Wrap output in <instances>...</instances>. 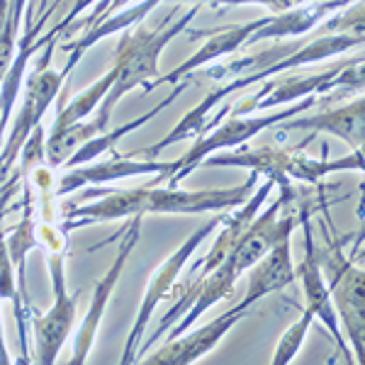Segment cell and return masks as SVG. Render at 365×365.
I'll return each mask as SVG.
<instances>
[{"label": "cell", "instance_id": "1", "mask_svg": "<svg viewBox=\"0 0 365 365\" xmlns=\"http://www.w3.org/2000/svg\"><path fill=\"white\" fill-rule=\"evenodd\" d=\"M195 13H197V8H192L182 20H175L173 25L166 22L163 29H156V32L139 29L137 34L122 39L120 49H117V63H115L117 78H115L113 88H110L108 98H105L100 117L110 120V113H113V108L120 103V98L125 96V93L132 91L134 86L144 83V81L151 78V76H156V61H158L161 49L168 44V39H173L175 34L192 20Z\"/></svg>", "mask_w": 365, "mask_h": 365}, {"label": "cell", "instance_id": "2", "mask_svg": "<svg viewBox=\"0 0 365 365\" xmlns=\"http://www.w3.org/2000/svg\"><path fill=\"white\" fill-rule=\"evenodd\" d=\"M317 253L336 314L344 322V331L356 351V363L365 365V270L356 268L351 258L344 256L341 244L339 249Z\"/></svg>", "mask_w": 365, "mask_h": 365}, {"label": "cell", "instance_id": "3", "mask_svg": "<svg viewBox=\"0 0 365 365\" xmlns=\"http://www.w3.org/2000/svg\"><path fill=\"white\" fill-rule=\"evenodd\" d=\"M225 217L227 215H217V217H212L210 222H205L202 227L195 229L190 237L182 241L178 249H175V253H170V258L163 263V266H158L154 278L149 280V287H146L144 299H141V307L137 312V319H134L132 331H129V336H127L125 353H122V363H137V351H139L141 336H144L146 324H149L154 309L158 307V302H161L163 297L173 292L175 282H178L180 273H182V266L190 261V256L197 251V246L202 244V241L207 239L217 227L225 225Z\"/></svg>", "mask_w": 365, "mask_h": 365}, {"label": "cell", "instance_id": "4", "mask_svg": "<svg viewBox=\"0 0 365 365\" xmlns=\"http://www.w3.org/2000/svg\"><path fill=\"white\" fill-rule=\"evenodd\" d=\"M54 304L42 317H34V341H37V363H56L63 341L68 339L76 322V295H68L66 275H63V253H51L49 258Z\"/></svg>", "mask_w": 365, "mask_h": 365}, {"label": "cell", "instance_id": "5", "mask_svg": "<svg viewBox=\"0 0 365 365\" xmlns=\"http://www.w3.org/2000/svg\"><path fill=\"white\" fill-rule=\"evenodd\" d=\"M139 232H141V215H134V220L129 222V227H125V237H122V244L117 249V256L113 261V266L105 270V275L98 280L96 290H93V299H91V307L86 312V319L81 324L78 334H76V346H73V356H71V363L78 365L86 363L88 353L93 349V341H96V334L100 329V322H103L105 307H108L110 297L115 292V285L120 282V275L125 273V266L129 261V253L134 251L139 241Z\"/></svg>", "mask_w": 365, "mask_h": 365}, {"label": "cell", "instance_id": "6", "mask_svg": "<svg viewBox=\"0 0 365 365\" xmlns=\"http://www.w3.org/2000/svg\"><path fill=\"white\" fill-rule=\"evenodd\" d=\"M68 71H71V66H66L63 73H54V71L49 68V56H46V61L39 63V68L34 71V76L29 78L22 113L17 117V125L13 129V134H10V141H8V146H5L3 156H0V180H5L8 170L13 168L17 151L25 146V141L29 139L32 129L39 125V120H42V115L46 113L51 100H54L56 91L61 88V81L66 78Z\"/></svg>", "mask_w": 365, "mask_h": 365}, {"label": "cell", "instance_id": "7", "mask_svg": "<svg viewBox=\"0 0 365 365\" xmlns=\"http://www.w3.org/2000/svg\"><path fill=\"white\" fill-rule=\"evenodd\" d=\"M299 220H302V229H304V258H302V263L297 266V278L302 280L304 299H307V307H304V309H309L312 314H314V319L327 324L329 334H331L334 341L339 344V351L344 353V361L346 363H356V356L351 353L349 344L341 339L339 314H336V307H334V299H331V292H329L327 278H324V270L319 266V253H317L314 237H312L307 212H304Z\"/></svg>", "mask_w": 365, "mask_h": 365}, {"label": "cell", "instance_id": "8", "mask_svg": "<svg viewBox=\"0 0 365 365\" xmlns=\"http://www.w3.org/2000/svg\"><path fill=\"white\" fill-rule=\"evenodd\" d=\"M314 100H317V98H307L304 103H299V105H295V108L285 110V113H280V115L253 117V120H241V117H234V120H229L225 127H220L215 134H210V137L200 139L197 144L192 146V149L187 151L185 156L175 161V170H173V175L168 178V187H175V185H178L180 178H185L187 170L195 168L205 156H210V154H212V151L227 149V146H237V144H241V141L251 139L253 134H258L261 129L270 127L273 122L285 120V117H290V115L299 113V110H304V108H309V105H314Z\"/></svg>", "mask_w": 365, "mask_h": 365}, {"label": "cell", "instance_id": "9", "mask_svg": "<svg viewBox=\"0 0 365 365\" xmlns=\"http://www.w3.org/2000/svg\"><path fill=\"white\" fill-rule=\"evenodd\" d=\"M290 195L292 192L285 190V197H280L278 202L270 205V207L263 212L258 220H253L249 225V229L244 232V237L237 241L234 251L229 253V258H227V261L232 263V268L237 275H241L244 270L256 266V263L261 261L270 249H273L275 241H278L282 234L292 232V227H295V217L285 215L282 220H278V212L282 210V205L290 200Z\"/></svg>", "mask_w": 365, "mask_h": 365}, {"label": "cell", "instance_id": "10", "mask_svg": "<svg viewBox=\"0 0 365 365\" xmlns=\"http://www.w3.org/2000/svg\"><path fill=\"white\" fill-rule=\"evenodd\" d=\"M246 309L249 307L237 304L234 309L225 312L222 317H217V319H212L210 324H205V327L195 329V331L187 334V336H182L180 334V336H175V339H168V344L161 346L158 353H154V356L144 358V363H151V365H158V363L187 365V363L200 361V358L207 356V353L227 336V331L234 327V324H237L239 319H244Z\"/></svg>", "mask_w": 365, "mask_h": 365}, {"label": "cell", "instance_id": "11", "mask_svg": "<svg viewBox=\"0 0 365 365\" xmlns=\"http://www.w3.org/2000/svg\"><path fill=\"white\" fill-rule=\"evenodd\" d=\"M290 239H292V232L282 234V237L275 241L273 249L253 266V273L249 280V292H246V297L241 299L244 307H251V304L258 302L261 297L270 295V292H280L282 287L295 282L297 270L292 266Z\"/></svg>", "mask_w": 365, "mask_h": 365}, {"label": "cell", "instance_id": "12", "mask_svg": "<svg viewBox=\"0 0 365 365\" xmlns=\"http://www.w3.org/2000/svg\"><path fill=\"white\" fill-rule=\"evenodd\" d=\"M175 161L170 163H154V161H132V158H113L108 163H98V166H83L73 168L68 175L58 178L54 185V197H66L68 192L78 190V187L88 185V182H110L117 178H129V175H141V173H161V175H173Z\"/></svg>", "mask_w": 365, "mask_h": 365}, {"label": "cell", "instance_id": "13", "mask_svg": "<svg viewBox=\"0 0 365 365\" xmlns=\"http://www.w3.org/2000/svg\"><path fill=\"white\" fill-rule=\"evenodd\" d=\"M287 127L336 134V137L349 141L351 146H356V151L365 154V98L344 105L339 110H331V113L307 117V120H292Z\"/></svg>", "mask_w": 365, "mask_h": 365}, {"label": "cell", "instance_id": "14", "mask_svg": "<svg viewBox=\"0 0 365 365\" xmlns=\"http://www.w3.org/2000/svg\"><path fill=\"white\" fill-rule=\"evenodd\" d=\"M110 120L105 117H96L93 122H76L71 127H63L58 132H51L49 141H46V161H49V168H58L68 161V156L73 154L76 149L86 144L88 139H93L100 129L108 127Z\"/></svg>", "mask_w": 365, "mask_h": 365}, {"label": "cell", "instance_id": "15", "mask_svg": "<svg viewBox=\"0 0 365 365\" xmlns=\"http://www.w3.org/2000/svg\"><path fill=\"white\" fill-rule=\"evenodd\" d=\"M115 78H117V68L110 71V73L105 76V78H100L98 83H93L86 93H81V96L76 98L73 103L68 105V108L58 110V117H56L54 129H51V132H58V129L71 127V125H76V122H83V117L91 115L93 108H96L100 100H103L110 93V88H113Z\"/></svg>", "mask_w": 365, "mask_h": 365}, {"label": "cell", "instance_id": "16", "mask_svg": "<svg viewBox=\"0 0 365 365\" xmlns=\"http://www.w3.org/2000/svg\"><path fill=\"white\" fill-rule=\"evenodd\" d=\"M312 322H314V314H312L309 309H304L302 317H299V319L292 324V327L282 334V339L278 341V349H275V356H273V365H287V363L295 361L297 351L302 349L304 339H307Z\"/></svg>", "mask_w": 365, "mask_h": 365}, {"label": "cell", "instance_id": "17", "mask_svg": "<svg viewBox=\"0 0 365 365\" xmlns=\"http://www.w3.org/2000/svg\"><path fill=\"white\" fill-rule=\"evenodd\" d=\"M351 261L353 263H365V249L358 251V246H356V249L351 251Z\"/></svg>", "mask_w": 365, "mask_h": 365}]
</instances>
